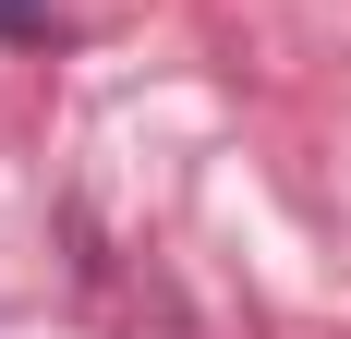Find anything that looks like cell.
I'll list each match as a JSON object with an SVG mask.
<instances>
[{
  "mask_svg": "<svg viewBox=\"0 0 351 339\" xmlns=\"http://www.w3.org/2000/svg\"><path fill=\"white\" fill-rule=\"evenodd\" d=\"M0 36L36 49V36H61V0H0Z\"/></svg>",
  "mask_w": 351,
  "mask_h": 339,
  "instance_id": "obj_1",
  "label": "cell"
}]
</instances>
